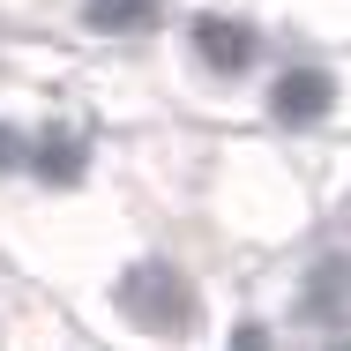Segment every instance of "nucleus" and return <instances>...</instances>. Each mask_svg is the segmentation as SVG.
<instances>
[{
	"label": "nucleus",
	"mask_w": 351,
	"mask_h": 351,
	"mask_svg": "<svg viewBox=\"0 0 351 351\" xmlns=\"http://www.w3.org/2000/svg\"><path fill=\"white\" fill-rule=\"evenodd\" d=\"M299 314H306V322H351V262H344V254H337V262H322V269L306 277Z\"/></svg>",
	"instance_id": "nucleus-4"
},
{
	"label": "nucleus",
	"mask_w": 351,
	"mask_h": 351,
	"mask_svg": "<svg viewBox=\"0 0 351 351\" xmlns=\"http://www.w3.org/2000/svg\"><path fill=\"white\" fill-rule=\"evenodd\" d=\"M195 53H202V68H217V75H247L254 30H247V23H224V15H202V23H195Z\"/></svg>",
	"instance_id": "nucleus-3"
},
{
	"label": "nucleus",
	"mask_w": 351,
	"mask_h": 351,
	"mask_svg": "<svg viewBox=\"0 0 351 351\" xmlns=\"http://www.w3.org/2000/svg\"><path fill=\"white\" fill-rule=\"evenodd\" d=\"M15 157H23V135H15V128H0V165H15Z\"/></svg>",
	"instance_id": "nucleus-8"
},
{
	"label": "nucleus",
	"mask_w": 351,
	"mask_h": 351,
	"mask_svg": "<svg viewBox=\"0 0 351 351\" xmlns=\"http://www.w3.org/2000/svg\"><path fill=\"white\" fill-rule=\"evenodd\" d=\"M329 351H351V344H329Z\"/></svg>",
	"instance_id": "nucleus-9"
},
{
	"label": "nucleus",
	"mask_w": 351,
	"mask_h": 351,
	"mask_svg": "<svg viewBox=\"0 0 351 351\" xmlns=\"http://www.w3.org/2000/svg\"><path fill=\"white\" fill-rule=\"evenodd\" d=\"M329 105H337V82L322 68H291L277 82V97H269V112H277L284 128H306V120H329Z\"/></svg>",
	"instance_id": "nucleus-2"
},
{
	"label": "nucleus",
	"mask_w": 351,
	"mask_h": 351,
	"mask_svg": "<svg viewBox=\"0 0 351 351\" xmlns=\"http://www.w3.org/2000/svg\"><path fill=\"white\" fill-rule=\"evenodd\" d=\"M232 351H269V337L262 329H232Z\"/></svg>",
	"instance_id": "nucleus-7"
},
{
	"label": "nucleus",
	"mask_w": 351,
	"mask_h": 351,
	"mask_svg": "<svg viewBox=\"0 0 351 351\" xmlns=\"http://www.w3.org/2000/svg\"><path fill=\"white\" fill-rule=\"evenodd\" d=\"M120 306L135 314L149 337H187V329H195V314H202L195 284L180 277L172 262H135V269L120 277Z\"/></svg>",
	"instance_id": "nucleus-1"
},
{
	"label": "nucleus",
	"mask_w": 351,
	"mask_h": 351,
	"mask_svg": "<svg viewBox=\"0 0 351 351\" xmlns=\"http://www.w3.org/2000/svg\"><path fill=\"white\" fill-rule=\"evenodd\" d=\"M38 172H45V180H75V172H82V142L53 128V135L38 142Z\"/></svg>",
	"instance_id": "nucleus-5"
},
{
	"label": "nucleus",
	"mask_w": 351,
	"mask_h": 351,
	"mask_svg": "<svg viewBox=\"0 0 351 351\" xmlns=\"http://www.w3.org/2000/svg\"><path fill=\"white\" fill-rule=\"evenodd\" d=\"M157 15V0H90V23L97 30H142Z\"/></svg>",
	"instance_id": "nucleus-6"
}]
</instances>
